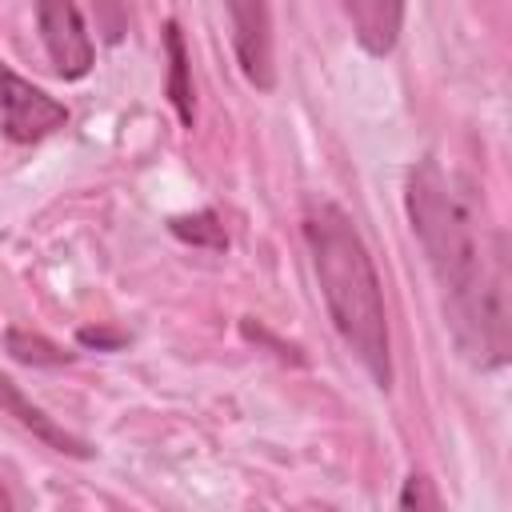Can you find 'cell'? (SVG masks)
I'll return each instance as SVG.
<instances>
[{
	"instance_id": "obj_1",
	"label": "cell",
	"mask_w": 512,
	"mask_h": 512,
	"mask_svg": "<svg viewBox=\"0 0 512 512\" xmlns=\"http://www.w3.org/2000/svg\"><path fill=\"white\" fill-rule=\"evenodd\" d=\"M412 232L440 284L444 320L460 356L484 372L508 364V236L484 224L476 188L444 172L440 160H420L404 188Z\"/></svg>"
},
{
	"instance_id": "obj_2",
	"label": "cell",
	"mask_w": 512,
	"mask_h": 512,
	"mask_svg": "<svg viewBox=\"0 0 512 512\" xmlns=\"http://www.w3.org/2000/svg\"><path fill=\"white\" fill-rule=\"evenodd\" d=\"M304 244H308L312 272L336 336L364 364L376 388H392L384 292L356 220L332 200H312L304 212Z\"/></svg>"
},
{
	"instance_id": "obj_3",
	"label": "cell",
	"mask_w": 512,
	"mask_h": 512,
	"mask_svg": "<svg viewBox=\"0 0 512 512\" xmlns=\"http://www.w3.org/2000/svg\"><path fill=\"white\" fill-rule=\"evenodd\" d=\"M0 116H4V136L12 144H36L68 124V108L60 100H52L44 88L28 84L4 64H0Z\"/></svg>"
},
{
	"instance_id": "obj_4",
	"label": "cell",
	"mask_w": 512,
	"mask_h": 512,
	"mask_svg": "<svg viewBox=\"0 0 512 512\" xmlns=\"http://www.w3.org/2000/svg\"><path fill=\"white\" fill-rule=\"evenodd\" d=\"M36 24H40V40L48 48V60H52V72L60 80H80L88 76L92 60H96V48H92V36L84 28V16L76 4L68 0H48L36 8Z\"/></svg>"
},
{
	"instance_id": "obj_5",
	"label": "cell",
	"mask_w": 512,
	"mask_h": 512,
	"mask_svg": "<svg viewBox=\"0 0 512 512\" xmlns=\"http://www.w3.org/2000/svg\"><path fill=\"white\" fill-rule=\"evenodd\" d=\"M228 20H232V48L240 60V72L248 76V84H256L260 92H268L276 84V64H272V8L268 4H228Z\"/></svg>"
},
{
	"instance_id": "obj_6",
	"label": "cell",
	"mask_w": 512,
	"mask_h": 512,
	"mask_svg": "<svg viewBox=\"0 0 512 512\" xmlns=\"http://www.w3.org/2000/svg\"><path fill=\"white\" fill-rule=\"evenodd\" d=\"M0 408L12 416V420H20L28 432H36L44 444H52L56 452H64V456H92V444L88 440H80V436H72L68 428H60L52 416H44V408H36L4 372H0Z\"/></svg>"
},
{
	"instance_id": "obj_7",
	"label": "cell",
	"mask_w": 512,
	"mask_h": 512,
	"mask_svg": "<svg viewBox=\"0 0 512 512\" xmlns=\"http://www.w3.org/2000/svg\"><path fill=\"white\" fill-rule=\"evenodd\" d=\"M344 16L352 20V32H356L364 52L388 56L396 48V36H400V24H404V4H392V0H348Z\"/></svg>"
},
{
	"instance_id": "obj_8",
	"label": "cell",
	"mask_w": 512,
	"mask_h": 512,
	"mask_svg": "<svg viewBox=\"0 0 512 512\" xmlns=\"http://www.w3.org/2000/svg\"><path fill=\"white\" fill-rule=\"evenodd\" d=\"M164 48H168V100H172L180 124L192 128V120H196V100H192V76H188L184 36H180V24H176V20L164 24Z\"/></svg>"
},
{
	"instance_id": "obj_9",
	"label": "cell",
	"mask_w": 512,
	"mask_h": 512,
	"mask_svg": "<svg viewBox=\"0 0 512 512\" xmlns=\"http://www.w3.org/2000/svg\"><path fill=\"white\" fill-rule=\"evenodd\" d=\"M4 348H8L20 364H36V368H44V364H68V360H72V352H64L60 344H52L48 336L28 332V328H8V332H4Z\"/></svg>"
},
{
	"instance_id": "obj_10",
	"label": "cell",
	"mask_w": 512,
	"mask_h": 512,
	"mask_svg": "<svg viewBox=\"0 0 512 512\" xmlns=\"http://www.w3.org/2000/svg\"><path fill=\"white\" fill-rule=\"evenodd\" d=\"M172 232L188 244H200V248H216V252L228 248V232H224V224L212 208L192 212V216H172Z\"/></svg>"
},
{
	"instance_id": "obj_11",
	"label": "cell",
	"mask_w": 512,
	"mask_h": 512,
	"mask_svg": "<svg viewBox=\"0 0 512 512\" xmlns=\"http://www.w3.org/2000/svg\"><path fill=\"white\" fill-rule=\"evenodd\" d=\"M400 512H448L444 508V500H440V492H436V484L424 476V472H408L404 476V484H400V504H396Z\"/></svg>"
},
{
	"instance_id": "obj_12",
	"label": "cell",
	"mask_w": 512,
	"mask_h": 512,
	"mask_svg": "<svg viewBox=\"0 0 512 512\" xmlns=\"http://www.w3.org/2000/svg\"><path fill=\"white\" fill-rule=\"evenodd\" d=\"M76 336H80V344H96V348H116V344H124V332H96V328H80Z\"/></svg>"
},
{
	"instance_id": "obj_13",
	"label": "cell",
	"mask_w": 512,
	"mask_h": 512,
	"mask_svg": "<svg viewBox=\"0 0 512 512\" xmlns=\"http://www.w3.org/2000/svg\"><path fill=\"white\" fill-rule=\"evenodd\" d=\"M0 512H20L16 500H12V492H8V484H4V476H0Z\"/></svg>"
}]
</instances>
